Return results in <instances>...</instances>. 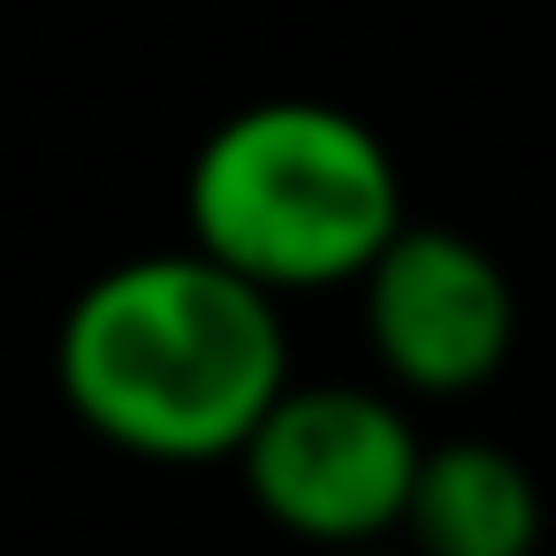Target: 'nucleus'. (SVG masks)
I'll return each mask as SVG.
<instances>
[{"label":"nucleus","instance_id":"nucleus-4","mask_svg":"<svg viewBox=\"0 0 556 556\" xmlns=\"http://www.w3.org/2000/svg\"><path fill=\"white\" fill-rule=\"evenodd\" d=\"M358 313L381 374L412 396H472L510 366L518 290L503 260L457 229H396L366 275Z\"/></svg>","mask_w":556,"mask_h":556},{"label":"nucleus","instance_id":"nucleus-6","mask_svg":"<svg viewBox=\"0 0 556 556\" xmlns=\"http://www.w3.org/2000/svg\"><path fill=\"white\" fill-rule=\"evenodd\" d=\"M328 556H396V548H381V541H374V548H328Z\"/></svg>","mask_w":556,"mask_h":556},{"label":"nucleus","instance_id":"nucleus-2","mask_svg":"<svg viewBox=\"0 0 556 556\" xmlns=\"http://www.w3.org/2000/svg\"><path fill=\"white\" fill-rule=\"evenodd\" d=\"M191 252L267 298L343 290L404 229L389 138L328 100H252L214 123L184 176Z\"/></svg>","mask_w":556,"mask_h":556},{"label":"nucleus","instance_id":"nucleus-1","mask_svg":"<svg viewBox=\"0 0 556 556\" xmlns=\"http://www.w3.org/2000/svg\"><path fill=\"white\" fill-rule=\"evenodd\" d=\"M282 381L275 298L206 252H138L92 275L54 336L62 404L138 465H229Z\"/></svg>","mask_w":556,"mask_h":556},{"label":"nucleus","instance_id":"nucleus-5","mask_svg":"<svg viewBox=\"0 0 556 556\" xmlns=\"http://www.w3.org/2000/svg\"><path fill=\"white\" fill-rule=\"evenodd\" d=\"M396 533L404 556H541V488L503 442H419Z\"/></svg>","mask_w":556,"mask_h":556},{"label":"nucleus","instance_id":"nucleus-3","mask_svg":"<svg viewBox=\"0 0 556 556\" xmlns=\"http://www.w3.org/2000/svg\"><path fill=\"white\" fill-rule=\"evenodd\" d=\"M267 526L305 548H374L404 518L419 434L396 396L358 381H282L229 457Z\"/></svg>","mask_w":556,"mask_h":556}]
</instances>
